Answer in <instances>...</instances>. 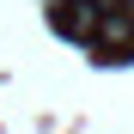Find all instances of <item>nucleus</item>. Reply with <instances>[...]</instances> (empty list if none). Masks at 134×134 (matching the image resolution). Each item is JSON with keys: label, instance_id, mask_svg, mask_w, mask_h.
Here are the masks:
<instances>
[{"label": "nucleus", "instance_id": "obj_1", "mask_svg": "<svg viewBox=\"0 0 134 134\" xmlns=\"http://www.w3.org/2000/svg\"><path fill=\"white\" fill-rule=\"evenodd\" d=\"M98 43H134V18H98Z\"/></svg>", "mask_w": 134, "mask_h": 134}]
</instances>
